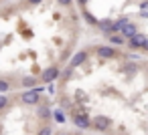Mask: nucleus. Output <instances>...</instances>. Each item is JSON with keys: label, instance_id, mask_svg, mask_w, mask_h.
<instances>
[{"label": "nucleus", "instance_id": "nucleus-1", "mask_svg": "<svg viewBox=\"0 0 148 135\" xmlns=\"http://www.w3.org/2000/svg\"><path fill=\"white\" fill-rule=\"evenodd\" d=\"M39 99H41V89H27L23 95H21V101L25 105H39Z\"/></svg>", "mask_w": 148, "mask_h": 135}, {"label": "nucleus", "instance_id": "nucleus-2", "mask_svg": "<svg viewBox=\"0 0 148 135\" xmlns=\"http://www.w3.org/2000/svg\"><path fill=\"white\" fill-rule=\"evenodd\" d=\"M59 77H61V71H59V67H55V65H53V67H47V69L41 73V81H43V83H53V81L59 79Z\"/></svg>", "mask_w": 148, "mask_h": 135}, {"label": "nucleus", "instance_id": "nucleus-3", "mask_svg": "<svg viewBox=\"0 0 148 135\" xmlns=\"http://www.w3.org/2000/svg\"><path fill=\"white\" fill-rule=\"evenodd\" d=\"M91 123H93V127H95L97 131H108V129L112 127V119L106 117V115H95V117L91 119Z\"/></svg>", "mask_w": 148, "mask_h": 135}, {"label": "nucleus", "instance_id": "nucleus-4", "mask_svg": "<svg viewBox=\"0 0 148 135\" xmlns=\"http://www.w3.org/2000/svg\"><path fill=\"white\" fill-rule=\"evenodd\" d=\"M73 123H75L79 129H89V127H93L91 119H89L85 113H75V115H73Z\"/></svg>", "mask_w": 148, "mask_h": 135}, {"label": "nucleus", "instance_id": "nucleus-5", "mask_svg": "<svg viewBox=\"0 0 148 135\" xmlns=\"http://www.w3.org/2000/svg\"><path fill=\"white\" fill-rule=\"evenodd\" d=\"M146 41H148V38H146L142 32H136L132 38H128V45H130V49H144Z\"/></svg>", "mask_w": 148, "mask_h": 135}, {"label": "nucleus", "instance_id": "nucleus-6", "mask_svg": "<svg viewBox=\"0 0 148 135\" xmlns=\"http://www.w3.org/2000/svg\"><path fill=\"white\" fill-rule=\"evenodd\" d=\"M87 61V51H77L75 55H73V59L69 61V67H73V69H77L79 65H83Z\"/></svg>", "mask_w": 148, "mask_h": 135}, {"label": "nucleus", "instance_id": "nucleus-7", "mask_svg": "<svg viewBox=\"0 0 148 135\" xmlns=\"http://www.w3.org/2000/svg\"><path fill=\"white\" fill-rule=\"evenodd\" d=\"M95 53H97L101 59H116V55H118V53L112 49V45H110V47H106V45H103V47H97Z\"/></svg>", "mask_w": 148, "mask_h": 135}, {"label": "nucleus", "instance_id": "nucleus-8", "mask_svg": "<svg viewBox=\"0 0 148 135\" xmlns=\"http://www.w3.org/2000/svg\"><path fill=\"white\" fill-rule=\"evenodd\" d=\"M106 34H114L116 32V22H112V20H99V24H97Z\"/></svg>", "mask_w": 148, "mask_h": 135}, {"label": "nucleus", "instance_id": "nucleus-9", "mask_svg": "<svg viewBox=\"0 0 148 135\" xmlns=\"http://www.w3.org/2000/svg\"><path fill=\"white\" fill-rule=\"evenodd\" d=\"M37 117L45 121V119H51V117H53V113H51V109H49L47 105H41V107L37 109Z\"/></svg>", "mask_w": 148, "mask_h": 135}, {"label": "nucleus", "instance_id": "nucleus-10", "mask_svg": "<svg viewBox=\"0 0 148 135\" xmlns=\"http://www.w3.org/2000/svg\"><path fill=\"white\" fill-rule=\"evenodd\" d=\"M136 32H138V26H136L134 22H130V24H128V26H126V28L122 30V34H124V38H132V36H134Z\"/></svg>", "mask_w": 148, "mask_h": 135}, {"label": "nucleus", "instance_id": "nucleus-11", "mask_svg": "<svg viewBox=\"0 0 148 135\" xmlns=\"http://www.w3.org/2000/svg\"><path fill=\"white\" fill-rule=\"evenodd\" d=\"M128 24H130V18H126V16L118 18V20H116V32H122V30H124Z\"/></svg>", "mask_w": 148, "mask_h": 135}, {"label": "nucleus", "instance_id": "nucleus-12", "mask_svg": "<svg viewBox=\"0 0 148 135\" xmlns=\"http://www.w3.org/2000/svg\"><path fill=\"white\" fill-rule=\"evenodd\" d=\"M108 38H110V45H124V36H118V34H108Z\"/></svg>", "mask_w": 148, "mask_h": 135}, {"label": "nucleus", "instance_id": "nucleus-13", "mask_svg": "<svg viewBox=\"0 0 148 135\" xmlns=\"http://www.w3.org/2000/svg\"><path fill=\"white\" fill-rule=\"evenodd\" d=\"M35 85H37V79H35V77H25V79H23V87L33 89Z\"/></svg>", "mask_w": 148, "mask_h": 135}, {"label": "nucleus", "instance_id": "nucleus-14", "mask_svg": "<svg viewBox=\"0 0 148 135\" xmlns=\"http://www.w3.org/2000/svg\"><path fill=\"white\" fill-rule=\"evenodd\" d=\"M140 16L148 18V0H142V2H140Z\"/></svg>", "mask_w": 148, "mask_h": 135}, {"label": "nucleus", "instance_id": "nucleus-15", "mask_svg": "<svg viewBox=\"0 0 148 135\" xmlns=\"http://www.w3.org/2000/svg\"><path fill=\"white\" fill-rule=\"evenodd\" d=\"M83 16H85V20H87L89 24H95V26L99 24V20H97V18H95V16H93L91 12H87V10H85V12H83Z\"/></svg>", "mask_w": 148, "mask_h": 135}, {"label": "nucleus", "instance_id": "nucleus-16", "mask_svg": "<svg viewBox=\"0 0 148 135\" xmlns=\"http://www.w3.org/2000/svg\"><path fill=\"white\" fill-rule=\"evenodd\" d=\"M53 117H55V121H59V123H65V115H63V111H61V109H57V111L53 113Z\"/></svg>", "mask_w": 148, "mask_h": 135}, {"label": "nucleus", "instance_id": "nucleus-17", "mask_svg": "<svg viewBox=\"0 0 148 135\" xmlns=\"http://www.w3.org/2000/svg\"><path fill=\"white\" fill-rule=\"evenodd\" d=\"M37 135H53V129L49 127V125H43L41 129H39V133Z\"/></svg>", "mask_w": 148, "mask_h": 135}, {"label": "nucleus", "instance_id": "nucleus-18", "mask_svg": "<svg viewBox=\"0 0 148 135\" xmlns=\"http://www.w3.org/2000/svg\"><path fill=\"white\" fill-rule=\"evenodd\" d=\"M8 89H10V83L6 79H0V93H6Z\"/></svg>", "mask_w": 148, "mask_h": 135}, {"label": "nucleus", "instance_id": "nucleus-19", "mask_svg": "<svg viewBox=\"0 0 148 135\" xmlns=\"http://www.w3.org/2000/svg\"><path fill=\"white\" fill-rule=\"evenodd\" d=\"M6 105H8V97H6L4 93H0V111H2Z\"/></svg>", "mask_w": 148, "mask_h": 135}, {"label": "nucleus", "instance_id": "nucleus-20", "mask_svg": "<svg viewBox=\"0 0 148 135\" xmlns=\"http://www.w3.org/2000/svg\"><path fill=\"white\" fill-rule=\"evenodd\" d=\"M71 73H73V67H67V69H65V73H61V77H63V79H69V77H71Z\"/></svg>", "mask_w": 148, "mask_h": 135}, {"label": "nucleus", "instance_id": "nucleus-21", "mask_svg": "<svg viewBox=\"0 0 148 135\" xmlns=\"http://www.w3.org/2000/svg\"><path fill=\"white\" fill-rule=\"evenodd\" d=\"M59 4H63V6H67V4H71V0H57Z\"/></svg>", "mask_w": 148, "mask_h": 135}, {"label": "nucleus", "instance_id": "nucleus-22", "mask_svg": "<svg viewBox=\"0 0 148 135\" xmlns=\"http://www.w3.org/2000/svg\"><path fill=\"white\" fill-rule=\"evenodd\" d=\"M29 2H31V4H41L43 0H29Z\"/></svg>", "mask_w": 148, "mask_h": 135}, {"label": "nucleus", "instance_id": "nucleus-23", "mask_svg": "<svg viewBox=\"0 0 148 135\" xmlns=\"http://www.w3.org/2000/svg\"><path fill=\"white\" fill-rule=\"evenodd\" d=\"M142 51H148V41H146V45H144V49Z\"/></svg>", "mask_w": 148, "mask_h": 135}, {"label": "nucleus", "instance_id": "nucleus-24", "mask_svg": "<svg viewBox=\"0 0 148 135\" xmlns=\"http://www.w3.org/2000/svg\"><path fill=\"white\" fill-rule=\"evenodd\" d=\"M57 135H67V133H57Z\"/></svg>", "mask_w": 148, "mask_h": 135}]
</instances>
